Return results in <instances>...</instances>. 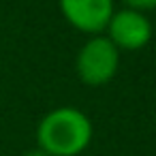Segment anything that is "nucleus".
I'll list each match as a JSON object with an SVG mask.
<instances>
[{"instance_id":"20e7f679","label":"nucleus","mask_w":156,"mask_h":156,"mask_svg":"<svg viewBox=\"0 0 156 156\" xmlns=\"http://www.w3.org/2000/svg\"><path fill=\"white\" fill-rule=\"evenodd\" d=\"M58 7L75 30L94 37L105 32L115 11V0H58Z\"/></svg>"},{"instance_id":"7ed1b4c3","label":"nucleus","mask_w":156,"mask_h":156,"mask_svg":"<svg viewBox=\"0 0 156 156\" xmlns=\"http://www.w3.org/2000/svg\"><path fill=\"white\" fill-rule=\"evenodd\" d=\"M103 34L120 51H139L152 39V22L145 13L122 7L113 11Z\"/></svg>"},{"instance_id":"39448f33","label":"nucleus","mask_w":156,"mask_h":156,"mask_svg":"<svg viewBox=\"0 0 156 156\" xmlns=\"http://www.w3.org/2000/svg\"><path fill=\"white\" fill-rule=\"evenodd\" d=\"M120 2L126 9L141 11V13H147V11H154L156 9V0H120Z\"/></svg>"},{"instance_id":"f03ea898","label":"nucleus","mask_w":156,"mask_h":156,"mask_svg":"<svg viewBox=\"0 0 156 156\" xmlns=\"http://www.w3.org/2000/svg\"><path fill=\"white\" fill-rule=\"evenodd\" d=\"M120 66V49L105 37L94 34L90 37L75 58V73L77 77L92 88L109 83Z\"/></svg>"},{"instance_id":"423d86ee","label":"nucleus","mask_w":156,"mask_h":156,"mask_svg":"<svg viewBox=\"0 0 156 156\" xmlns=\"http://www.w3.org/2000/svg\"><path fill=\"white\" fill-rule=\"evenodd\" d=\"M22 156H49L47 152H43L41 147H32V150H28V152H24Z\"/></svg>"},{"instance_id":"f257e3e1","label":"nucleus","mask_w":156,"mask_h":156,"mask_svg":"<svg viewBox=\"0 0 156 156\" xmlns=\"http://www.w3.org/2000/svg\"><path fill=\"white\" fill-rule=\"evenodd\" d=\"M94 137L92 120L77 107H56L37 124V147L49 156H79Z\"/></svg>"}]
</instances>
